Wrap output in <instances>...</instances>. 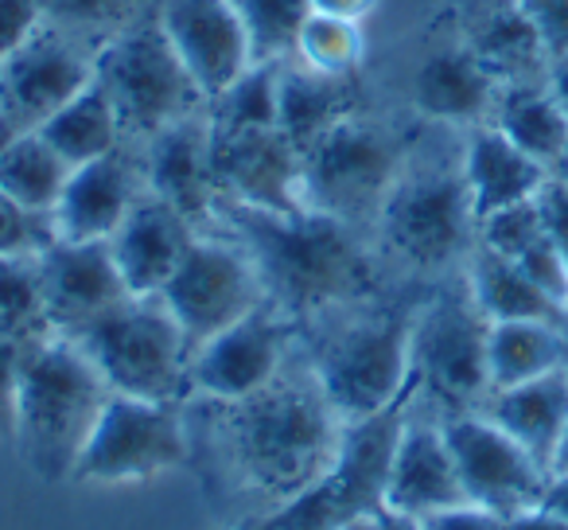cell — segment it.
Listing matches in <instances>:
<instances>
[{
  "instance_id": "obj_25",
  "label": "cell",
  "mask_w": 568,
  "mask_h": 530,
  "mask_svg": "<svg viewBox=\"0 0 568 530\" xmlns=\"http://www.w3.org/2000/svg\"><path fill=\"white\" fill-rule=\"evenodd\" d=\"M464 180L471 196L475 219L503 211V207L537 199V191L549 180V168L506 141L495 126H475L464 137Z\"/></svg>"
},
{
  "instance_id": "obj_37",
  "label": "cell",
  "mask_w": 568,
  "mask_h": 530,
  "mask_svg": "<svg viewBox=\"0 0 568 530\" xmlns=\"http://www.w3.org/2000/svg\"><path fill=\"white\" fill-rule=\"evenodd\" d=\"M276 74L281 63H253L234 87L206 106L214 126H276Z\"/></svg>"
},
{
  "instance_id": "obj_26",
  "label": "cell",
  "mask_w": 568,
  "mask_h": 530,
  "mask_svg": "<svg viewBox=\"0 0 568 530\" xmlns=\"http://www.w3.org/2000/svg\"><path fill=\"white\" fill-rule=\"evenodd\" d=\"M366 90L358 79H335L304 67L301 59H284L276 74V126L296 149H308L320 133L343 121L347 113L363 110Z\"/></svg>"
},
{
  "instance_id": "obj_20",
  "label": "cell",
  "mask_w": 568,
  "mask_h": 530,
  "mask_svg": "<svg viewBox=\"0 0 568 530\" xmlns=\"http://www.w3.org/2000/svg\"><path fill=\"white\" fill-rule=\"evenodd\" d=\"M149 191L141 168V152L121 144L90 164L71 168L63 196H59L51 222L55 238L67 242H110L136 199Z\"/></svg>"
},
{
  "instance_id": "obj_33",
  "label": "cell",
  "mask_w": 568,
  "mask_h": 530,
  "mask_svg": "<svg viewBox=\"0 0 568 530\" xmlns=\"http://www.w3.org/2000/svg\"><path fill=\"white\" fill-rule=\"evenodd\" d=\"M160 0H43V24L98 56L110 40L149 20Z\"/></svg>"
},
{
  "instance_id": "obj_29",
  "label": "cell",
  "mask_w": 568,
  "mask_h": 530,
  "mask_svg": "<svg viewBox=\"0 0 568 530\" xmlns=\"http://www.w3.org/2000/svg\"><path fill=\"white\" fill-rule=\"evenodd\" d=\"M487 126H495L506 141H514L526 157H534L549 172L568 144V113L560 110L557 94L549 90V79L498 87Z\"/></svg>"
},
{
  "instance_id": "obj_44",
  "label": "cell",
  "mask_w": 568,
  "mask_h": 530,
  "mask_svg": "<svg viewBox=\"0 0 568 530\" xmlns=\"http://www.w3.org/2000/svg\"><path fill=\"white\" fill-rule=\"evenodd\" d=\"M417 527L420 530H503V519L475 503H459L425 514V519H417Z\"/></svg>"
},
{
  "instance_id": "obj_49",
  "label": "cell",
  "mask_w": 568,
  "mask_h": 530,
  "mask_svg": "<svg viewBox=\"0 0 568 530\" xmlns=\"http://www.w3.org/2000/svg\"><path fill=\"white\" fill-rule=\"evenodd\" d=\"M549 90L557 94L560 110L568 113V59H557V63H549Z\"/></svg>"
},
{
  "instance_id": "obj_19",
  "label": "cell",
  "mask_w": 568,
  "mask_h": 530,
  "mask_svg": "<svg viewBox=\"0 0 568 530\" xmlns=\"http://www.w3.org/2000/svg\"><path fill=\"white\" fill-rule=\"evenodd\" d=\"M136 152H141L144 183L152 196L172 203L199 234L214 230L219 188H214L211 168V113H191V118L160 129Z\"/></svg>"
},
{
  "instance_id": "obj_50",
  "label": "cell",
  "mask_w": 568,
  "mask_h": 530,
  "mask_svg": "<svg viewBox=\"0 0 568 530\" xmlns=\"http://www.w3.org/2000/svg\"><path fill=\"white\" fill-rule=\"evenodd\" d=\"M20 133H28V129H20L17 121L9 118V113L0 110V157H4V152H9V144L17 141Z\"/></svg>"
},
{
  "instance_id": "obj_48",
  "label": "cell",
  "mask_w": 568,
  "mask_h": 530,
  "mask_svg": "<svg viewBox=\"0 0 568 530\" xmlns=\"http://www.w3.org/2000/svg\"><path fill=\"white\" fill-rule=\"evenodd\" d=\"M541 507L568 522V472L549 476V488H545V496H541Z\"/></svg>"
},
{
  "instance_id": "obj_46",
  "label": "cell",
  "mask_w": 568,
  "mask_h": 530,
  "mask_svg": "<svg viewBox=\"0 0 568 530\" xmlns=\"http://www.w3.org/2000/svg\"><path fill=\"white\" fill-rule=\"evenodd\" d=\"M374 9H378V0H312V12H324V17H339V20H355V24H363Z\"/></svg>"
},
{
  "instance_id": "obj_47",
  "label": "cell",
  "mask_w": 568,
  "mask_h": 530,
  "mask_svg": "<svg viewBox=\"0 0 568 530\" xmlns=\"http://www.w3.org/2000/svg\"><path fill=\"white\" fill-rule=\"evenodd\" d=\"M503 530H568V522L560 514L545 511V507H534V511H521L514 519H503Z\"/></svg>"
},
{
  "instance_id": "obj_39",
  "label": "cell",
  "mask_w": 568,
  "mask_h": 530,
  "mask_svg": "<svg viewBox=\"0 0 568 530\" xmlns=\"http://www.w3.org/2000/svg\"><path fill=\"white\" fill-rule=\"evenodd\" d=\"M48 242H55L51 214H32L0 196V253H40Z\"/></svg>"
},
{
  "instance_id": "obj_12",
  "label": "cell",
  "mask_w": 568,
  "mask_h": 530,
  "mask_svg": "<svg viewBox=\"0 0 568 530\" xmlns=\"http://www.w3.org/2000/svg\"><path fill=\"white\" fill-rule=\"evenodd\" d=\"M191 464L183 406L110 394L79 464L74 483H129Z\"/></svg>"
},
{
  "instance_id": "obj_51",
  "label": "cell",
  "mask_w": 568,
  "mask_h": 530,
  "mask_svg": "<svg viewBox=\"0 0 568 530\" xmlns=\"http://www.w3.org/2000/svg\"><path fill=\"white\" fill-rule=\"evenodd\" d=\"M552 472H568V429H565V437H560L557 457H552Z\"/></svg>"
},
{
  "instance_id": "obj_43",
  "label": "cell",
  "mask_w": 568,
  "mask_h": 530,
  "mask_svg": "<svg viewBox=\"0 0 568 530\" xmlns=\"http://www.w3.org/2000/svg\"><path fill=\"white\" fill-rule=\"evenodd\" d=\"M537 211H541L545 238H549L568 261V188L552 172H549V180H545V188L537 191Z\"/></svg>"
},
{
  "instance_id": "obj_27",
  "label": "cell",
  "mask_w": 568,
  "mask_h": 530,
  "mask_svg": "<svg viewBox=\"0 0 568 530\" xmlns=\"http://www.w3.org/2000/svg\"><path fill=\"white\" fill-rule=\"evenodd\" d=\"M495 426H503L529 457L552 472V457L568 429V367L549 371L541 379L495 390L483 406Z\"/></svg>"
},
{
  "instance_id": "obj_34",
  "label": "cell",
  "mask_w": 568,
  "mask_h": 530,
  "mask_svg": "<svg viewBox=\"0 0 568 530\" xmlns=\"http://www.w3.org/2000/svg\"><path fill=\"white\" fill-rule=\"evenodd\" d=\"M0 336L17 343L55 336L43 301L40 253H0Z\"/></svg>"
},
{
  "instance_id": "obj_6",
  "label": "cell",
  "mask_w": 568,
  "mask_h": 530,
  "mask_svg": "<svg viewBox=\"0 0 568 530\" xmlns=\"http://www.w3.org/2000/svg\"><path fill=\"white\" fill-rule=\"evenodd\" d=\"M417 390L420 379L413 371V382L405 387V394L397 402H389L386 410L371 413L363 421H351L335 464L308 491L273 507V511L237 519L219 530H343L351 519L382 507L386 503L389 460H394L397 437H402V426L409 418Z\"/></svg>"
},
{
  "instance_id": "obj_16",
  "label": "cell",
  "mask_w": 568,
  "mask_h": 530,
  "mask_svg": "<svg viewBox=\"0 0 568 530\" xmlns=\"http://www.w3.org/2000/svg\"><path fill=\"white\" fill-rule=\"evenodd\" d=\"M94 82V56L48 24L0 63V110L20 129H40L59 106Z\"/></svg>"
},
{
  "instance_id": "obj_11",
  "label": "cell",
  "mask_w": 568,
  "mask_h": 530,
  "mask_svg": "<svg viewBox=\"0 0 568 530\" xmlns=\"http://www.w3.org/2000/svg\"><path fill=\"white\" fill-rule=\"evenodd\" d=\"M160 301L183 328L191 351L211 336L234 328L265 304V289L250 253L226 230H203L183 253L180 270L164 286Z\"/></svg>"
},
{
  "instance_id": "obj_10",
  "label": "cell",
  "mask_w": 568,
  "mask_h": 530,
  "mask_svg": "<svg viewBox=\"0 0 568 530\" xmlns=\"http://www.w3.org/2000/svg\"><path fill=\"white\" fill-rule=\"evenodd\" d=\"M94 79L102 82L118 110L121 137L129 149H141L160 129L206 110L203 90L195 87L187 67L168 43L156 12L98 51Z\"/></svg>"
},
{
  "instance_id": "obj_1",
  "label": "cell",
  "mask_w": 568,
  "mask_h": 530,
  "mask_svg": "<svg viewBox=\"0 0 568 530\" xmlns=\"http://www.w3.org/2000/svg\"><path fill=\"white\" fill-rule=\"evenodd\" d=\"M191 472L211 503L242 519L265 514L308 491L339 457L347 421L335 413L316 371L293 348L284 371L237 402L187 398Z\"/></svg>"
},
{
  "instance_id": "obj_13",
  "label": "cell",
  "mask_w": 568,
  "mask_h": 530,
  "mask_svg": "<svg viewBox=\"0 0 568 530\" xmlns=\"http://www.w3.org/2000/svg\"><path fill=\"white\" fill-rule=\"evenodd\" d=\"M440 429L452 460H456L467 503L483 507L498 519H514V514L541 507L552 472L537 464L487 413H448V418H440Z\"/></svg>"
},
{
  "instance_id": "obj_2",
  "label": "cell",
  "mask_w": 568,
  "mask_h": 530,
  "mask_svg": "<svg viewBox=\"0 0 568 530\" xmlns=\"http://www.w3.org/2000/svg\"><path fill=\"white\" fill-rule=\"evenodd\" d=\"M214 230H226L245 246L265 289V304H273L296 328L312 324L324 312L386 297L394 281L366 230L312 207L276 214L219 203Z\"/></svg>"
},
{
  "instance_id": "obj_21",
  "label": "cell",
  "mask_w": 568,
  "mask_h": 530,
  "mask_svg": "<svg viewBox=\"0 0 568 530\" xmlns=\"http://www.w3.org/2000/svg\"><path fill=\"white\" fill-rule=\"evenodd\" d=\"M459 503H467V491L459 483L448 441H444L440 418L433 410L420 413L417 398H413L394 460H389L386 507L397 514H409V519H425V514Z\"/></svg>"
},
{
  "instance_id": "obj_40",
  "label": "cell",
  "mask_w": 568,
  "mask_h": 530,
  "mask_svg": "<svg viewBox=\"0 0 568 530\" xmlns=\"http://www.w3.org/2000/svg\"><path fill=\"white\" fill-rule=\"evenodd\" d=\"M518 4L534 24L549 63L568 59V0H518Z\"/></svg>"
},
{
  "instance_id": "obj_18",
  "label": "cell",
  "mask_w": 568,
  "mask_h": 530,
  "mask_svg": "<svg viewBox=\"0 0 568 530\" xmlns=\"http://www.w3.org/2000/svg\"><path fill=\"white\" fill-rule=\"evenodd\" d=\"M40 281L55 336H74L102 312L129 301L125 278L110 242H67L55 238L40 250Z\"/></svg>"
},
{
  "instance_id": "obj_8",
  "label": "cell",
  "mask_w": 568,
  "mask_h": 530,
  "mask_svg": "<svg viewBox=\"0 0 568 530\" xmlns=\"http://www.w3.org/2000/svg\"><path fill=\"white\" fill-rule=\"evenodd\" d=\"M487 336L490 320L475 304L464 273L425 289L413 320V371L420 379L417 402L436 418L475 413L487 406Z\"/></svg>"
},
{
  "instance_id": "obj_31",
  "label": "cell",
  "mask_w": 568,
  "mask_h": 530,
  "mask_svg": "<svg viewBox=\"0 0 568 530\" xmlns=\"http://www.w3.org/2000/svg\"><path fill=\"white\" fill-rule=\"evenodd\" d=\"M36 133H40L71 168L90 164V160L105 157V152L125 144L118 110H113L110 94H105L98 79L90 82L87 90H79L67 106H59Z\"/></svg>"
},
{
  "instance_id": "obj_52",
  "label": "cell",
  "mask_w": 568,
  "mask_h": 530,
  "mask_svg": "<svg viewBox=\"0 0 568 530\" xmlns=\"http://www.w3.org/2000/svg\"><path fill=\"white\" fill-rule=\"evenodd\" d=\"M552 176H557V180L568 188V144H565V152H560V160H557V164H552Z\"/></svg>"
},
{
  "instance_id": "obj_4",
  "label": "cell",
  "mask_w": 568,
  "mask_h": 530,
  "mask_svg": "<svg viewBox=\"0 0 568 530\" xmlns=\"http://www.w3.org/2000/svg\"><path fill=\"white\" fill-rule=\"evenodd\" d=\"M425 289L405 301L374 297L347 304L296 328L304 359L347 426L386 410L413 382V320Z\"/></svg>"
},
{
  "instance_id": "obj_45",
  "label": "cell",
  "mask_w": 568,
  "mask_h": 530,
  "mask_svg": "<svg viewBox=\"0 0 568 530\" xmlns=\"http://www.w3.org/2000/svg\"><path fill=\"white\" fill-rule=\"evenodd\" d=\"M343 530H420V527H417V519L389 511V507L382 503V507H374V511H366V514H358V519H351Z\"/></svg>"
},
{
  "instance_id": "obj_42",
  "label": "cell",
  "mask_w": 568,
  "mask_h": 530,
  "mask_svg": "<svg viewBox=\"0 0 568 530\" xmlns=\"http://www.w3.org/2000/svg\"><path fill=\"white\" fill-rule=\"evenodd\" d=\"M20 363H24V343L0 336V441H17Z\"/></svg>"
},
{
  "instance_id": "obj_35",
  "label": "cell",
  "mask_w": 568,
  "mask_h": 530,
  "mask_svg": "<svg viewBox=\"0 0 568 530\" xmlns=\"http://www.w3.org/2000/svg\"><path fill=\"white\" fill-rule=\"evenodd\" d=\"M250 40L253 63H284L293 59L304 20L312 17V0H230Z\"/></svg>"
},
{
  "instance_id": "obj_32",
  "label": "cell",
  "mask_w": 568,
  "mask_h": 530,
  "mask_svg": "<svg viewBox=\"0 0 568 530\" xmlns=\"http://www.w3.org/2000/svg\"><path fill=\"white\" fill-rule=\"evenodd\" d=\"M71 180V164L36 129L20 133L0 157V196L32 214H51Z\"/></svg>"
},
{
  "instance_id": "obj_38",
  "label": "cell",
  "mask_w": 568,
  "mask_h": 530,
  "mask_svg": "<svg viewBox=\"0 0 568 530\" xmlns=\"http://www.w3.org/2000/svg\"><path fill=\"white\" fill-rule=\"evenodd\" d=\"M545 234L541 227V211H537V199H526V203L503 207V211L487 214L479 222V246L503 253V258H521L537 238Z\"/></svg>"
},
{
  "instance_id": "obj_7",
  "label": "cell",
  "mask_w": 568,
  "mask_h": 530,
  "mask_svg": "<svg viewBox=\"0 0 568 530\" xmlns=\"http://www.w3.org/2000/svg\"><path fill=\"white\" fill-rule=\"evenodd\" d=\"M413 137L417 133H405L389 121L371 118L366 110L335 121L327 133H320L301 152L304 207L335 214V219L371 234L405 157H409Z\"/></svg>"
},
{
  "instance_id": "obj_41",
  "label": "cell",
  "mask_w": 568,
  "mask_h": 530,
  "mask_svg": "<svg viewBox=\"0 0 568 530\" xmlns=\"http://www.w3.org/2000/svg\"><path fill=\"white\" fill-rule=\"evenodd\" d=\"M43 28V0H0V63Z\"/></svg>"
},
{
  "instance_id": "obj_30",
  "label": "cell",
  "mask_w": 568,
  "mask_h": 530,
  "mask_svg": "<svg viewBox=\"0 0 568 530\" xmlns=\"http://www.w3.org/2000/svg\"><path fill=\"white\" fill-rule=\"evenodd\" d=\"M568 367V328L549 320H498L487 336L490 394L518 382L541 379Z\"/></svg>"
},
{
  "instance_id": "obj_17",
  "label": "cell",
  "mask_w": 568,
  "mask_h": 530,
  "mask_svg": "<svg viewBox=\"0 0 568 530\" xmlns=\"http://www.w3.org/2000/svg\"><path fill=\"white\" fill-rule=\"evenodd\" d=\"M156 17L206 106L253 67L250 40L230 0H160Z\"/></svg>"
},
{
  "instance_id": "obj_14",
  "label": "cell",
  "mask_w": 568,
  "mask_h": 530,
  "mask_svg": "<svg viewBox=\"0 0 568 530\" xmlns=\"http://www.w3.org/2000/svg\"><path fill=\"white\" fill-rule=\"evenodd\" d=\"M211 168L219 203H242L276 214L304 211V157L281 133V126L226 129L211 121Z\"/></svg>"
},
{
  "instance_id": "obj_36",
  "label": "cell",
  "mask_w": 568,
  "mask_h": 530,
  "mask_svg": "<svg viewBox=\"0 0 568 530\" xmlns=\"http://www.w3.org/2000/svg\"><path fill=\"white\" fill-rule=\"evenodd\" d=\"M293 59H301L304 67L320 74H335V79H358L366 63V36L363 24L339 17H324L312 12L301 28Z\"/></svg>"
},
{
  "instance_id": "obj_28",
  "label": "cell",
  "mask_w": 568,
  "mask_h": 530,
  "mask_svg": "<svg viewBox=\"0 0 568 530\" xmlns=\"http://www.w3.org/2000/svg\"><path fill=\"white\" fill-rule=\"evenodd\" d=\"M464 278L490 324H498V320H549V324L568 328V304L552 301L510 258L487 250V246L475 242L471 258L464 266Z\"/></svg>"
},
{
  "instance_id": "obj_24",
  "label": "cell",
  "mask_w": 568,
  "mask_h": 530,
  "mask_svg": "<svg viewBox=\"0 0 568 530\" xmlns=\"http://www.w3.org/2000/svg\"><path fill=\"white\" fill-rule=\"evenodd\" d=\"M195 234L199 230L172 203L144 191L133 203V211L125 214V222L118 227V234L110 238L113 261H118L129 293L133 297L164 293L172 273L180 270L187 246L195 242Z\"/></svg>"
},
{
  "instance_id": "obj_15",
  "label": "cell",
  "mask_w": 568,
  "mask_h": 530,
  "mask_svg": "<svg viewBox=\"0 0 568 530\" xmlns=\"http://www.w3.org/2000/svg\"><path fill=\"white\" fill-rule=\"evenodd\" d=\"M296 348V324L284 320L273 304H261L234 328L211 336L191 351L187 382L191 398H214V402H237L257 394L276 379Z\"/></svg>"
},
{
  "instance_id": "obj_3",
  "label": "cell",
  "mask_w": 568,
  "mask_h": 530,
  "mask_svg": "<svg viewBox=\"0 0 568 530\" xmlns=\"http://www.w3.org/2000/svg\"><path fill=\"white\" fill-rule=\"evenodd\" d=\"M371 238L386 273L405 286H436L464 273L479 242V219L464 180V149L459 157L425 152L420 137H413Z\"/></svg>"
},
{
  "instance_id": "obj_23",
  "label": "cell",
  "mask_w": 568,
  "mask_h": 530,
  "mask_svg": "<svg viewBox=\"0 0 568 530\" xmlns=\"http://www.w3.org/2000/svg\"><path fill=\"white\" fill-rule=\"evenodd\" d=\"M452 32L487 67L498 87L549 79V56L518 0H456Z\"/></svg>"
},
{
  "instance_id": "obj_22",
  "label": "cell",
  "mask_w": 568,
  "mask_h": 530,
  "mask_svg": "<svg viewBox=\"0 0 568 530\" xmlns=\"http://www.w3.org/2000/svg\"><path fill=\"white\" fill-rule=\"evenodd\" d=\"M498 82L490 71L459 43L452 32L444 43L425 51L409 79V106L428 126H452V129H475L487 126L495 110Z\"/></svg>"
},
{
  "instance_id": "obj_5",
  "label": "cell",
  "mask_w": 568,
  "mask_h": 530,
  "mask_svg": "<svg viewBox=\"0 0 568 530\" xmlns=\"http://www.w3.org/2000/svg\"><path fill=\"white\" fill-rule=\"evenodd\" d=\"M113 390L67 336L24 343L17 394V449L40 480H74L82 449Z\"/></svg>"
},
{
  "instance_id": "obj_9",
  "label": "cell",
  "mask_w": 568,
  "mask_h": 530,
  "mask_svg": "<svg viewBox=\"0 0 568 530\" xmlns=\"http://www.w3.org/2000/svg\"><path fill=\"white\" fill-rule=\"evenodd\" d=\"M67 340L87 351L113 394L172 406L191 398V343L160 297H129Z\"/></svg>"
}]
</instances>
